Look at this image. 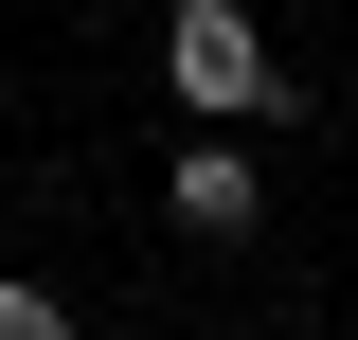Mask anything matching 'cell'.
Listing matches in <instances>:
<instances>
[{
	"mask_svg": "<svg viewBox=\"0 0 358 340\" xmlns=\"http://www.w3.org/2000/svg\"><path fill=\"white\" fill-rule=\"evenodd\" d=\"M162 90L197 108V126H287V54H268L251 0H179L162 18Z\"/></svg>",
	"mask_w": 358,
	"mask_h": 340,
	"instance_id": "obj_1",
	"label": "cell"
},
{
	"mask_svg": "<svg viewBox=\"0 0 358 340\" xmlns=\"http://www.w3.org/2000/svg\"><path fill=\"white\" fill-rule=\"evenodd\" d=\"M162 197H179V233H215V251H251V233H268V162H251V143H179V162H162Z\"/></svg>",
	"mask_w": 358,
	"mask_h": 340,
	"instance_id": "obj_2",
	"label": "cell"
},
{
	"mask_svg": "<svg viewBox=\"0 0 358 340\" xmlns=\"http://www.w3.org/2000/svg\"><path fill=\"white\" fill-rule=\"evenodd\" d=\"M0 340H72V304H54V287H18V269H0Z\"/></svg>",
	"mask_w": 358,
	"mask_h": 340,
	"instance_id": "obj_3",
	"label": "cell"
}]
</instances>
